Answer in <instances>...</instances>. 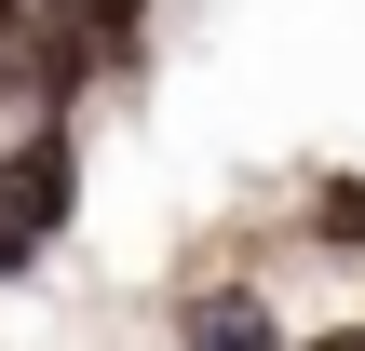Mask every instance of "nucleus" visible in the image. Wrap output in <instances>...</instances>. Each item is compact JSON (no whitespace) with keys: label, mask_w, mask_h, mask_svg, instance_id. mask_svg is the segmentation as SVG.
<instances>
[{"label":"nucleus","mask_w":365,"mask_h":351,"mask_svg":"<svg viewBox=\"0 0 365 351\" xmlns=\"http://www.w3.org/2000/svg\"><path fill=\"white\" fill-rule=\"evenodd\" d=\"M0 14H68V0H0Z\"/></svg>","instance_id":"obj_3"},{"label":"nucleus","mask_w":365,"mask_h":351,"mask_svg":"<svg viewBox=\"0 0 365 351\" xmlns=\"http://www.w3.org/2000/svg\"><path fill=\"white\" fill-rule=\"evenodd\" d=\"M68 203H81V135H68V122H54V135H14V149H0V216H14L27 257L68 230Z\"/></svg>","instance_id":"obj_1"},{"label":"nucleus","mask_w":365,"mask_h":351,"mask_svg":"<svg viewBox=\"0 0 365 351\" xmlns=\"http://www.w3.org/2000/svg\"><path fill=\"white\" fill-rule=\"evenodd\" d=\"M176 351H298V338H284V311L244 271H190L176 284Z\"/></svg>","instance_id":"obj_2"}]
</instances>
